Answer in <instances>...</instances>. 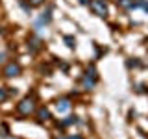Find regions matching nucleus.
I'll use <instances>...</instances> for the list:
<instances>
[{
  "label": "nucleus",
  "mask_w": 148,
  "mask_h": 139,
  "mask_svg": "<svg viewBox=\"0 0 148 139\" xmlns=\"http://www.w3.org/2000/svg\"><path fill=\"white\" fill-rule=\"evenodd\" d=\"M6 96H8V95H6V91H4L2 87H0V100H4V98H6Z\"/></svg>",
  "instance_id": "obj_8"
},
{
  "label": "nucleus",
  "mask_w": 148,
  "mask_h": 139,
  "mask_svg": "<svg viewBox=\"0 0 148 139\" xmlns=\"http://www.w3.org/2000/svg\"><path fill=\"white\" fill-rule=\"evenodd\" d=\"M56 108H58V111H59V113H63V111H67L69 108H71V104H69V100H59Z\"/></svg>",
  "instance_id": "obj_4"
},
{
  "label": "nucleus",
  "mask_w": 148,
  "mask_h": 139,
  "mask_svg": "<svg viewBox=\"0 0 148 139\" xmlns=\"http://www.w3.org/2000/svg\"><path fill=\"white\" fill-rule=\"evenodd\" d=\"M37 115H39V119H41V120H45V119H50V111L46 109V108H41L39 111H37Z\"/></svg>",
  "instance_id": "obj_5"
},
{
  "label": "nucleus",
  "mask_w": 148,
  "mask_h": 139,
  "mask_svg": "<svg viewBox=\"0 0 148 139\" xmlns=\"http://www.w3.org/2000/svg\"><path fill=\"white\" fill-rule=\"evenodd\" d=\"M65 41L69 43V46H74V45H72V43H74V39H72V37H65Z\"/></svg>",
  "instance_id": "obj_9"
},
{
  "label": "nucleus",
  "mask_w": 148,
  "mask_h": 139,
  "mask_svg": "<svg viewBox=\"0 0 148 139\" xmlns=\"http://www.w3.org/2000/svg\"><path fill=\"white\" fill-rule=\"evenodd\" d=\"M72 122H76V117H69L67 120H63V126H67V124H72Z\"/></svg>",
  "instance_id": "obj_6"
},
{
  "label": "nucleus",
  "mask_w": 148,
  "mask_h": 139,
  "mask_svg": "<svg viewBox=\"0 0 148 139\" xmlns=\"http://www.w3.org/2000/svg\"><path fill=\"white\" fill-rule=\"evenodd\" d=\"M2 59H4V54H0V63H2Z\"/></svg>",
  "instance_id": "obj_12"
},
{
  "label": "nucleus",
  "mask_w": 148,
  "mask_h": 139,
  "mask_svg": "<svg viewBox=\"0 0 148 139\" xmlns=\"http://www.w3.org/2000/svg\"><path fill=\"white\" fill-rule=\"evenodd\" d=\"M80 2H82V4H87V0H80Z\"/></svg>",
  "instance_id": "obj_13"
},
{
  "label": "nucleus",
  "mask_w": 148,
  "mask_h": 139,
  "mask_svg": "<svg viewBox=\"0 0 148 139\" xmlns=\"http://www.w3.org/2000/svg\"><path fill=\"white\" fill-rule=\"evenodd\" d=\"M17 111H18L21 115H30L32 111H34V100H32V98L21 100V104L17 106Z\"/></svg>",
  "instance_id": "obj_2"
},
{
  "label": "nucleus",
  "mask_w": 148,
  "mask_h": 139,
  "mask_svg": "<svg viewBox=\"0 0 148 139\" xmlns=\"http://www.w3.org/2000/svg\"><path fill=\"white\" fill-rule=\"evenodd\" d=\"M91 9H92V13L95 15H98V17H106L108 15V4L104 2V0H91Z\"/></svg>",
  "instance_id": "obj_1"
},
{
  "label": "nucleus",
  "mask_w": 148,
  "mask_h": 139,
  "mask_svg": "<svg viewBox=\"0 0 148 139\" xmlns=\"http://www.w3.org/2000/svg\"><path fill=\"white\" fill-rule=\"evenodd\" d=\"M141 6H143V8H145L146 11H148V2H141Z\"/></svg>",
  "instance_id": "obj_10"
},
{
  "label": "nucleus",
  "mask_w": 148,
  "mask_h": 139,
  "mask_svg": "<svg viewBox=\"0 0 148 139\" xmlns=\"http://www.w3.org/2000/svg\"><path fill=\"white\" fill-rule=\"evenodd\" d=\"M21 74V67L15 63V61H11V63H8L6 65V69H4V76H8V78H13V76H18Z\"/></svg>",
  "instance_id": "obj_3"
},
{
  "label": "nucleus",
  "mask_w": 148,
  "mask_h": 139,
  "mask_svg": "<svg viewBox=\"0 0 148 139\" xmlns=\"http://www.w3.org/2000/svg\"><path fill=\"white\" fill-rule=\"evenodd\" d=\"M69 139H82V137H80V136H71Z\"/></svg>",
  "instance_id": "obj_11"
},
{
  "label": "nucleus",
  "mask_w": 148,
  "mask_h": 139,
  "mask_svg": "<svg viewBox=\"0 0 148 139\" xmlns=\"http://www.w3.org/2000/svg\"><path fill=\"white\" fill-rule=\"evenodd\" d=\"M30 4H32V6H41L43 0H30Z\"/></svg>",
  "instance_id": "obj_7"
}]
</instances>
